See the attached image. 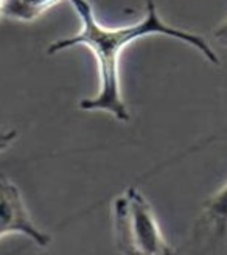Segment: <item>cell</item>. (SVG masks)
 I'll list each match as a JSON object with an SVG mask.
<instances>
[{
    "label": "cell",
    "mask_w": 227,
    "mask_h": 255,
    "mask_svg": "<svg viewBox=\"0 0 227 255\" xmlns=\"http://www.w3.org/2000/svg\"><path fill=\"white\" fill-rule=\"evenodd\" d=\"M64 0H3V17L17 23H33Z\"/></svg>",
    "instance_id": "obj_5"
},
{
    "label": "cell",
    "mask_w": 227,
    "mask_h": 255,
    "mask_svg": "<svg viewBox=\"0 0 227 255\" xmlns=\"http://www.w3.org/2000/svg\"><path fill=\"white\" fill-rule=\"evenodd\" d=\"M8 235H22L42 249L52 243V237L33 221L19 185L0 173V240Z\"/></svg>",
    "instance_id": "obj_3"
},
{
    "label": "cell",
    "mask_w": 227,
    "mask_h": 255,
    "mask_svg": "<svg viewBox=\"0 0 227 255\" xmlns=\"http://www.w3.org/2000/svg\"><path fill=\"white\" fill-rule=\"evenodd\" d=\"M80 20V30L47 45V55L55 56L73 47H86L94 55L98 69V92L80 100L78 108L84 112H103L120 123L131 120L129 108L121 91L120 59L131 44L145 37L162 36L179 41L203 56L212 66L221 61L215 48L203 34L174 27L160 16L154 0H146L145 12L138 22L123 27H106L95 14L91 0H69Z\"/></svg>",
    "instance_id": "obj_1"
},
{
    "label": "cell",
    "mask_w": 227,
    "mask_h": 255,
    "mask_svg": "<svg viewBox=\"0 0 227 255\" xmlns=\"http://www.w3.org/2000/svg\"><path fill=\"white\" fill-rule=\"evenodd\" d=\"M203 213L212 218L227 220V179L203 202Z\"/></svg>",
    "instance_id": "obj_6"
},
{
    "label": "cell",
    "mask_w": 227,
    "mask_h": 255,
    "mask_svg": "<svg viewBox=\"0 0 227 255\" xmlns=\"http://www.w3.org/2000/svg\"><path fill=\"white\" fill-rule=\"evenodd\" d=\"M17 138L16 129H0V154L5 152Z\"/></svg>",
    "instance_id": "obj_8"
},
{
    "label": "cell",
    "mask_w": 227,
    "mask_h": 255,
    "mask_svg": "<svg viewBox=\"0 0 227 255\" xmlns=\"http://www.w3.org/2000/svg\"><path fill=\"white\" fill-rule=\"evenodd\" d=\"M3 0H0V17H3Z\"/></svg>",
    "instance_id": "obj_9"
},
{
    "label": "cell",
    "mask_w": 227,
    "mask_h": 255,
    "mask_svg": "<svg viewBox=\"0 0 227 255\" xmlns=\"http://www.w3.org/2000/svg\"><path fill=\"white\" fill-rule=\"evenodd\" d=\"M176 255H227V220L201 212Z\"/></svg>",
    "instance_id": "obj_4"
},
{
    "label": "cell",
    "mask_w": 227,
    "mask_h": 255,
    "mask_svg": "<svg viewBox=\"0 0 227 255\" xmlns=\"http://www.w3.org/2000/svg\"><path fill=\"white\" fill-rule=\"evenodd\" d=\"M112 237L120 255H176L157 215L137 185L112 201Z\"/></svg>",
    "instance_id": "obj_2"
},
{
    "label": "cell",
    "mask_w": 227,
    "mask_h": 255,
    "mask_svg": "<svg viewBox=\"0 0 227 255\" xmlns=\"http://www.w3.org/2000/svg\"><path fill=\"white\" fill-rule=\"evenodd\" d=\"M212 36L220 47L227 48V17L223 19L217 27L212 30Z\"/></svg>",
    "instance_id": "obj_7"
}]
</instances>
